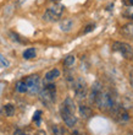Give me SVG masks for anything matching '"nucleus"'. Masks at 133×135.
I'll return each instance as SVG.
<instances>
[{
    "label": "nucleus",
    "instance_id": "obj_1",
    "mask_svg": "<svg viewBox=\"0 0 133 135\" xmlns=\"http://www.w3.org/2000/svg\"><path fill=\"white\" fill-rule=\"evenodd\" d=\"M39 100L46 107H50L56 100V86L53 82H48L39 91Z\"/></svg>",
    "mask_w": 133,
    "mask_h": 135
},
{
    "label": "nucleus",
    "instance_id": "obj_2",
    "mask_svg": "<svg viewBox=\"0 0 133 135\" xmlns=\"http://www.w3.org/2000/svg\"><path fill=\"white\" fill-rule=\"evenodd\" d=\"M95 104L98 106V108L103 112L109 113L110 110L115 106V97L111 93V91H103L102 95L98 97V100L95 102Z\"/></svg>",
    "mask_w": 133,
    "mask_h": 135
},
{
    "label": "nucleus",
    "instance_id": "obj_3",
    "mask_svg": "<svg viewBox=\"0 0 133 135\" xmlns=\"http://www.w3.org/2000/svg\"><path fill=\"white\" fill-rule=\"evenodd\" d=\"M65 6L62 4H54L53 6L46 9V11L43 15V20L46 22H57L63 14Z\"/></svg>",
    "mask_w": 133,
    "mask_h": 135
},
{
    "label": "nucleus",
    "instance_id": "obj_4",
    "mask_svg": "<svg viewBox=\"0 0 133 135\" xmlns=\"http://www.w3.org/2000/svg\"><path fill=\"white\" fill-rule=\"evenodd\" d=\"M110 117L111 119L119 123V124H123V123H127L130 120V113L127 112V109L121 104H115L114 108H112L110 112Z\"/></svg>",
    "mask_w": 133,
    "mask_h": 135
},
{
    "label": "nucleus",
    "instance_id": "obj_5",
    "mask_svg": "<svg viewBox=\"0 0 133 135\" xmlns=\"http://www.w3.org/2000/svg\"><path fill=\"white\" fill-rule=\"evenodd\" d=\"M111 49L112 52H116V53L121 54L123 58L126 59H132L133 58V49H132V46H130L128 43H125V42H112L111 44Z\"/></svg>",
    "mask_w": 133,
    "mask_h": 135
},
{
    "label": "nucleus",
    "instance_id": "obj_6",
    "mask_svg": "<svg viewBox=\"0 0 133 135\" xmlns=\"http://www.w3.org/2000/svg\"><path fill=\"white\" fill-rule=\"evenodd\" d=\"M72 90L75 92V96L77 97L78 100H83L86 98L88 95V86H87V82L84 81L82 78H76L75 79L73 84L71 85Z\"/></svg>",
    "mask_w": 133,
    "mask_h": 135
},
{
    "label": "nucleus",
    "instance_id": "obj_7",
    "mask_svg": "<svg viewBox=\"0 0 133 135\" xmlns=\"http://www.w3.org/2000/svg\"><path fill=\"white\" fill-rule=\"evenodd\" d=\"M23 80H25L26 85H27V92L29 95H35V93H38L40 91V78H39V75H29Z\"/></svg>",
    "mask_w": 133,
    "mask_h": 135
},
{
    "label": "nucleus",
    "instance_id": "obj_8",
    "mask_svg": "<svg viewBox=\"0 0 133 135\" xmlns=\"http://www.w3.org/2000/svg\"><path fill=\"white\" fill-rule=\"evenodd\" d=\"M60 114H61V118H62L63 123H65L67 127L72 128V127L76 125V123H77V117L75 115L73 112L68 110L66 107H63L62 104L60 107Z\"/></svg>",
    "mask_w": 133,
    "mask_h": 135
},
{
    "label": "nucleus",
    "instance_id": "obj_9",
    "mask_svg": "<svg viewBox=\"0 0 133 135\" xmlns=\"http://www.w3.org/2000/svg\"><path fill=\"white\" fill-rule=\"evenodd\" d=\"M103 91H104V90H103V84L100 81H95L91 87V92H89V102L95 104V102H97V100H98V97L102 95Z\"/></svg>",
    "mask_w": 133,
    "mask_h": 135
},
{
    "label": "nucleus",
    "instance_id": "obj_10",
    "mask_svg": "<svg viewBox=\"0 0 133 135\" xmlns=\"http://www.w3.org/2000/svg\"><path fill=\"white\" fill-rule=\"evenodd\" d=\"M78 112H79V115L82 118H84V119H89V118L93 115V110H92L91 107L88 106H79L78 107Z\"/></svg>",
    "mask_w": 133,
    "mask_h": 135
},
{
    "label": "nucleus",
    "instance_id": "obj_11",
    "mask_svg": "<svg viewBox=\"0 0 133 135\" xmlns=\"http://www.w3.org/2000/svg\"><path fill=\"white\" fill-rule=\"evenodd\" d=\"M73 27V21L72 18H63L62 21L60 22V30L62 32H70Z\"/></svg>",
    "mask_w": 133,
    "mask_h": 135
},
{
    "label": "nucleus",
    "instance_id": "obj_12",
    "mask_svg": "<svg viewBox=\"0 0 133 135\" xmlns=\"http://www.w3.org/2000/svg\"><path fill=\"white\" fill-rule=\"evenodd\" d=\"M60 70L59 69H51V70H49L48 73L45 74V81L46 82H51L54 81L55 79H57L60 76Z\"/></svg>",
    "mask_w": 133,
    "mask_h": 135
},
{
    "label": "nucleus",
    "instance_id": "obj_13",
    "mask_svg": "<svg viewBox=\"0 0 133 135\" xmlns=\"http://www.w3.org/2000/svg\"><path fill=\"white\" fill-rule=\"evenodd\" d=\"M120 32L122 33L123 36H126L128 38H133V25L132 23H127V25L122 26Z\"/></svg>",
    "mask_w": 133,
    "mask_h": 135
},
{
    "label": "nucleus",
    "instance_id": "obj_14",
    "mask_svg": "<svg viewBox=\"0 0 133 135\" xmlns=\"http://www.w3.org/2000/svg\"><path fill=\"white\" fill-rule=\"evenodd\" d=\"M62 106L66 107L67 109L71 110V112H73V113H75V110H76V104H75L73 100H72L71 97H66V98H65V101L62 102Z\"/></svg>",
    "mask_w": 133,
    "mask_h": 135
},
{
    "label": "nucleus",
    "instance_id": "obj_15",
    "mask_svg": "<svg viewBox=\"0 0 133 135\" xmlns=\"http://www.w3.org/2000/svg\"><path fill=\"white\" fill-rule=\"evenodd\" d=\"M35 54H37V52H35V48H27V49L23 52L22 57H23V59H26V60H29V59H33V58H35Z\"/></svg>",
    "mask_w": 133,
    "mask_h": 135
},
{
    "label": "nucleus",
    "instance_id": "obj_16",
    "mask_svg": "<svg viewBox=\"0 0 133 135\" xmlns=\"http://www.w3.org/2000/svg\"><path fill=\"white\" fill-rule=\"evenodd\" d=\"M4 114L6 115V117H12L15 114V106L14 104H6V106H4Z\"/></svg>",
    "mask_w": 133,
    "mask_h": 135
},
{
    "label": "nucleus",
    "instance_id": "obj_17",
    "mask_svg": "<svg viewBox=\"0 0 133 135\" xmlns=\"http://www.w3.org/2000/svg\"><path fill=\"white\" fill-rule=\"evenodd\" d=\"M16 91L20 93L27 92V85H26L25 80H20V81L16 82Z\"/></svg>",
    "mask_w": 133,
    "mask_h": 135
},
{
    "label": "nucleus",
    "instance_id": "obj_18",
    "mask_svg": "<svg viewBox=\"0 0 133 135\" xmlns=\"http://www.w3.org/2000/svg\"><path fill=\"white\" fill-rule=\"evenodd\" d=\"M10 37L12 41H15V42H17V43H21V44L28 43L27 39H23V37H21L20 35H17V33H15V32H10Z\"/></svg>",
    "mask_w": 133,
    "mask_h": 135
},
{
    "label": "nucleus",
    "instance_id": "obj_19",
    "mask_svg": "<svg viewBox=\"0 0 133 135\" xmlns=\"http://www.w3.org/2000/svg\"><path fill=\"white\" fill-rule=\"evenodd\" d=\"M75 60H76V58H75L73 54H68V55L63 59V65L66 68H70L75 64Z\"/></svg>",
    "mask_w": 133,
    "mask_h": 135
},
{
    "label": "nucleus",
    "instance_id": "obj_20",
    "mask_svg": "<svg viewBox=\"0 0 133 135\" xmlns=\"http://www.w3.org/2000/svg\"><path fill=\"white\" fill-rule=\"evenodd\" d=\"M51 130H53L54 135H65V129L62 127H60V125H53Z\"/></svg>",
    "mask_w": 133,
    "mask_h": 135
},
{
    "label": "nucleus",
    "instance_id": "obj_21",
    "mask_svg": "<svg viewBox=\"0 0 133 135\" xmlns=\"http://www.w3.org/2000/svg\"><path fill=\"white\" fill-rule=\"evenodd\" d=\"M33 120L37 123V125L40 124V120H42V112L40 110H35L34 114H33Z\"/></svg>",
    "mask_w": 133,
    "mask_h": 135
},
{
    "label": "nucleus",
    "instance_id": "obj_22",
    "mask_svg": "<svg viewBox=\"0 0 133 135\" xmlns=\"http://www.w3.org/2000/svg\"><path fill=\"white\" fill-rule=\"evenodd\" d=\"M123 16L127 18H131V20H133V7H127L126 10L123 11Z\"/></svg>",
    "mask_w": 133,
    "mask_h": 135
},
{
    "label": "nucleus",
    "instance_id": "obj_23",
    "mask_svg": "<svg viewBox=\"0 0 133 135\" xmlns=\"http://www.w3.org/2000/svg\"><path fill=\"white\" fill-rule=\"evenodd\" d=\"M94 28H95V23H89V25L86 27V30H83V33L86 35V33H88V32H92Z\"/></svg>",
    "mask_w": 133,
    "mask_h": 135
},
{
    "label": "nucleus",
    "instance_id": "obj_24",
    "mask_svg": "<svg viewBox=\"0 0 133 135\" xmlns=\"http://www.w3.org/2000/svg\"><path fill=\"white\" fill-rule=\"evenodd\" d=\"M122 3L127 7H133V0H122Z\"/></svg>",
    "mask_w": 133,
    "mask_h": 135
},
{
    "label": "nucleus",
    "instance_id": "obj_25",
    "mask_svg": "<svg viewBox=\"0 0 133 135\" xmlns=\"http://www.w3.org/2000/svg\"><path fill=\"white\" fill-rule=\"evenodd\" d=\"M0 63H1V64H3L4 66H7V65H9V61H7V60H5V59H4V57H3V55H0Z\"/></svg>",
    "mask_w": 133,
    "mask_h": 135
},
{
    "label": "nucleus",
    "instance_id": "obj_26",
    "mask_svg": "<svg viewBox=\"0 0 133 135\" xmlns=\"http://www.w3.org/2000/svg\"><path fill=\"white\" fill-rule=\"evenodd\" d=\"M14 135H27V134H26L23 130H21V129H17V130L14 133Z\"/></svg>",
    "mask_w": 133,
    "mask_h": 135
},
{
    "label": "nucleus",
    "instance_id": "obj_27",
    "mask_svg": "<svg viewBox=\"0 0 133 135\" xmlns=\"http://www.w3.org/2000/svg\"><path fill=\"white\" fill-rule=\"evenodd\" d=\"M73 135H86V134H84V133H82V132H78V130H75Z\"/></svg>",
    "mask_w": 133,
    "mask_h": 135
},
{
    "label": "nucleus",
    "instance_id": "obj_28",
    "mask_svg": "<svg viewBox=\"0 0 133 135\" xmlns=\"http://www.w3.org/2000/svg\"><path fill=\"white\" fill-rule=\"evenodd\" d=\"M130 84H131V86H132V89H133V76L131 78V80H130Z\"/></svg>",
    "mask_w": 133,
    "mask_h": 135
},
{
    "label": "nucleus",
    "instance_id": "obj_29",
    "mask_svg": "<svg viewBox=\"0 0 133 135\" xmlns=\"http://www.w3.org/2000/svg\"><path fill=\"white\" fill-rule=\"evenodd\" d=\"M127 135H133V133H128V134H127Z\"/></svg>",
    "mask_w": 133,
    "mask_h": 135
}]
</instances>
